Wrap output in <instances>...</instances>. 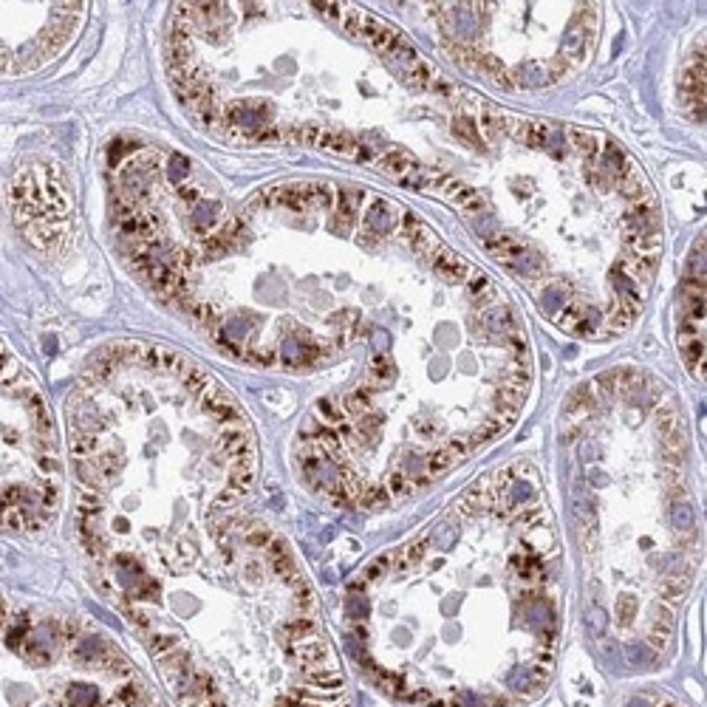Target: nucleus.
<instances>
[{
    "label": "nucleus",
    "instance_id": "20e7f679",
    "mask_svg": "<svg viewBox=\"0 0 707 707\" xmlns=\"http://www.w3.org/2000/svg\"><path fill=\"white\" fill-rule=\"evenodd\" d=\"M57 425L31 371L0 343V532H37L60 506Z\"/></svg>",
    "mask_w": 707,
    "mask_h": 707
},
{
    "label": "nucleus",
    "instance_id": "f03ea898",
    "mask_svg": "<svg viewBox=\"0 0 707 707\" xmlns=\"http://www.w3.org/2000/svg\"><path fill=\"white\" fill-rule=\"evenodd\" d=\"M85 555L147 552L230 515L257 478L233 394L173 348L108 345L65 402Z\"/></svg>",
    "mask_w": 707,
    "mask_h": 707
},
{
    "label": "nucleus",
    "instance_id": "7ed1b4c3",
    "mask_svg": "<svg viewBox=\"0 0 707 707\" xmlns=\"http://www.w3.org/2000/svg\"><path fill=\"white\" fill-rule=\"evenodd\" d=\"M0 707H165L88 617L0 591Z\"/></svg>",
    "mask_w": 707,
    "mask_h": 707
},
{
    "label": "nucleus",
    "instance_id": "423d86ee",
    "mask_svg": "<svg viewBox=\"0 0 707 707\" xmlns=\"http://www.w3.org/2000/svg\"><path fill=\"white\" fill-rule=\"evenodd\" d=\"M543 74H546V77H543L546 82H557V79H563V77L572 74V65H569V60H563V57L557 54V57H552V60L543 65Z\"/></svg>",
    "mask_w": 707,
    "mask_h": 707
},
{
    "label": "nucleus",
    "instance_id": "f257e3e1",
    "mask_svg": "<svg viewBox=\"0 0 707 707\" xmlns=\"http://www.w3.org/2000/svg\"><path fill=\"white\" fill-rule=\"evenodd\" d=\"M88 560L179 707H351L317 594L272 526L213 515Z\"/></svg>",
    "mask_w": 707,
    "mask_h": 707
},
{
    "label": "nucleus",
    "instance_id": "39448f33",
    "mask_svg": "<svg viewBox=\"0 0 707 707\" xmlns=\"http://www.w3.org/2000/svg\"><path fill=\"white\" fill-rule=\"evenodd\" d=\"M433 272H436L439 277H445V280L464 283V280H470L472 266L462 257V255H456V252H450V249L442 246V249L433 255Z\"/></svg>",
    "mask_w": 707,
    "mask_h": 707
}]
</instances>
